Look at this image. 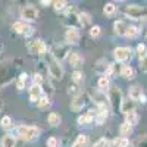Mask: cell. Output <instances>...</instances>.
Listing matches in <instances>:
<instances>
[{"mask_svg":"<svg viewBox=\"0 0 147 147\" xmlns=\"http://www.w3.org/2000/svg\"><path fill=\"white\" fill-rule=\"evenodd\" d=\"M127 30H128V24L127 22H124V21H115V24H113V31H115V34H118V35H125L127 34Z\"/></svg>","mask_w":147,"mask_h":147,"instance_id":"9a60e30c","label":"cell"},{"mask_svg":"<svg viewBox=\"0 0 147 147\" xmlns=\"http://www.w3.org/2000/svg\"><path fill=\"white\" fill-rule=\"evenodd\" d=\"M66 59H68V62L71 63V66H74V68H78V66H81L84 63V57L78 52H71Z\"/></svg>","mask_w":147,"mask_h":147,"instance_id":"8fae6325","label":"cell"},{"mask_svg":"<svg viewBox=\"0 0 147 147\" xmlns=\"http://www.w3.org/2000/svg\"><path fill=\"white\" fill-rule=\"evenodd\" d=\"M18 136L24 141H34L40 137V128L30 127V125H21L18 127Z\"/></svg>","mask_w":147,"mask_h":147,"instance_id":"6da1fadb","label":"cell"},{"mask_svg":"<svg viewBox=\"0 0 147 147\" xmlns=\"http://www.w3.org/2000/svg\"><path fill=\"white\" fill-rule=\"evenodd\" d=\"M52 5H53V9H55L56 12H63V10L68 7V3L63 2V0H56V2H53Z\"/></svg>","mask_w":147,"mask_h":147,"instance_id":"f1b7e54d","label":"cell"},{"mask_svg":"<svg viewBox=\"0 0 147 147\" xmlns=\"http://www.w3.org/2000/svg\"><path fill=\"white\" fill-rule=\"evenodd\" d=\"M41 96H43V88H41V85L32 84L31 88H30V100H31L32 103H35V102L40 100Z\"/></svg>","mask_w":147,"mask_h":147,"instance_id":"7c38bea8","label":"cell"},{"mask_svg":"<svg viewBox=\"0 0 147 147\" xmlns=\"http://www.w3.org/2000/svg\"><path fill=\"white\" fill-rule=\"evenodd\" d=\"M100 32H102V28H100L99 25H93V27L90 28V35L93 37V38H97V37L100 35Z\"/></svg>","mask_w":147,"mask_h":147,"instance_id":"836d02e7","label":"cell"},{"mask_svg":"<svg viewBox=\"0 0 147 147\" xmlns=\"http://www.w3.org/2000/svg\"><path fill=\"white\" fill-rule=\"evenodd\" d=\"M146 56H147V55H146Z\"/></svg>","mask_w":147,"mask_h":147,"instance_id":"7dc6e473","label":"cell"},{"mask_svg":"<svg viewBox=\"0 0 147 147\" xmlns=\"http://www.w3.org/2000/svg\"><path fill=\"white\" fill-rule=\"evenodd\" d=\"M137 53L140 55V57H143V56L147 55V47H146V44L140 43V44L137 46Z\"/></svg>","mask_w":147,"mask_h":147,"instance_id":"8d00e7d4","label":"cell"},{"mask_svg":"<svg viewBox=\"0 0 147 147\" xmlns=\"http://www.w3.org/2000/svg\"><path fill=\"white\" fill-rule=\"evenodd\" d=\"M2 147H16V138L12 134H6L2 138Z\"/></svg>","mask_w":147,"mask_h":147,"instance_id":"ac0fdd59","label":"cell"},{"mask_svg":"<svg viewBox=\"0 0 147 147\" xmlns=\"http://www.w3.org/2000/svg\"><path fill=\"white\" fill-rule=\"evenodd\" d=\"M65 40L68 44H78L80 41V31L75 27H69L65 32Z\"/></svg>","mask_w":147,"mask_h":147,"instance_id":"ba28073f","label":"cell"},{"mask_svg":"<svg viewBox=\"0 0 147 147\" xmlns=\"http://www.w3.org/2000/svg\"><path fill=\"white\" fill-rule=\"evenodd\" d=\"M46 144H47V147H57V140L55 137H50V138L47 140Z\"/></svg>","mask_w":147,"mask_h":147,"instance_id":"7bdbcfd3","label":"cell"},{"mask_svg":"<svg viewBox=\"0 0 147 147\" xmlns=\"http://www.w3.org/2000/svg\"><path fill=\"white\" fill-rule=\"evenodd\" d=\"M134 147H147V134H144V136L138 137L137 141L134 143Z\"/></svg>","mask_w":147,"mask_h":147,"instance_id":"1f68e13d","label":"cell"},{"mask_svg":"<svg viewBox=\"0 0 147 147\" xmlns=\"http://www.w3.org/2000/svg\"><path fill=\"white\" fill-rule=\"evenodd\" d=\"M25 27H27L25 22L18 21V22H15L13 25H12V30H13L15 32H18V34H24V30H25Z\"/></svg>","mask_w":147,"mask_h":147,"instance_id":"4dcf8cb0","label":"cell"},{"mask_svg":"<svg viewBox=\"0 0 147 147\" xmlns=\"http://www.w3.org/2000/svg\"><path fill=\"white\" fill-rule=\"evenodd\" d=\"M121 75L125 80H132V78H136V71H134V68L129 66V65H124L121 68Z\"/></svg>","mask_w":147,"mask_h":147,"instance_id":"2e32d148","label":"cell"},{"mask_svg":"<svg viewBox=\"0 0 147 147\" xmlns=\"http://www.w3.org/2000/svg\"><path fill=\"white\" fill-rule=\"evenodd\" d=\"M0 127H2L3 129H10L12 127H13V124H12V118L5 115L2 119H0Z\"/></svg>","mask_w":147,"mask_h":147,"instance_id":"484cf974","label":"cell"},{"mask_svg":"<svg viewBox=\"0 0 147 147\" xmlns=\"http://www.w3.org/2000/svg\"><path fill=\"white\" fill-rule=\"evenodd\" d=\"M143 90L140 85H132V87H129V91H128V96H129V99L134 100V102H140L141 99V96H143Z\"/></svg>","mask_w":147,"mask_h":147,"instance_id":"5bb4252c","label":"cell"},{"mask_svg":"<svg viewBox=\"0 0 147 147\" xmlns=\"http://www.w3.org/2000/svg\"><path fill=\"white\" fill-rule=\"evenodd\" d=\"M68 94L72 96V97H77L78 94H81V91H80V88L77 87V85H69L68 87Z\"/></svg>","mask_w":147,"mask_h":147,"instance_id":"e575fe53","label":"cell"},{"mask_svg":"<svg viewBox=\"0 0 147 147\" xmlns=\"http://www.w3.org/2000/svg\"><path fill=\"white\" fill-rule=\"evenodd\" d=\"M121 112L124 115H128L131 112H136V102L131 100L129 97L127 100H122V105H121Z\"/></svg>","mask_w":147,"mask_h":147,"instance_id":"4fadbf2b","label":"cell"},{"mask_svg":"<svg viewBox=\"0 0 147 147\" xmlns=\"http://www.w3.org/2000/svg\"><path fill=\"white\" fill-rule=\"evenodd\" d=\"M43 6H50L52 5V2H49V0H41V2H40Z\"/></svg>","mask_w":147,"mask_h":147,"instance_id":"f6af8a7d","label":"cell"},{"mask_svg":"<svg viewBox=\"0 0 147 147\" xmlns=\"http://www.w3.org/2000/svg\"><path fill=\"white\" fill-rule=\"evenodd\" d=\"M77 144H80V146H84V147H87V143H88V138H87V136L85 134H80L78 136V138H77V141H75Z\"/></svg>","mask_w":147,"mask_h":147,"instance_id":"d590c367","label":"cell"},{"mask_svg":"<svg viewBox=\"0 0 147 147\" xmlns=\"http://www.w3.org/2000/svg\"><path fill=\"white\" fill-rule=\"evenodd\" d=\"M78 22L82 27H87V25L91 24V16L87 13V12H81V13H78Z\"/></svg>","mask_w":147,"mask_h":147,"instance_id":"ffe728a7","label":"cell"},{"mask_svg":"<svg viewBox=\"0 0 147 147\" xmlns=\"http://www.w3.org/2000/svg\"><path fill=\"white\" fill-rule=\"evenodd\" d=\"M110 147H129V140L125 137H118L110 143Z\"/></svg>","mask_w":147,"mask_h":147,"instance_id":"d6986e66","label":"cell"},{"mask_svg":"<svg viewBox=\"0 0 147 147\" xmlns=\"http://www.w3.org/2000/svg\"><path fill=\"white\" fill-rule=\"evenodd\" d=\"M47 121H49V124H50L52 127H59L60 125V116L56 113V112H52L50 115H49V118H47Z\"/></svg>","mask_w":147,"mask_h":147,"instance_id":"cb8c5ba5","label":"cell"},{"mask_svg":"<svg viewBox=\"0 0 147 147\" xmlns=\"http://www.w3.org/2000/svg\"><path fill=\"white\" fill-rule=\"evenodd\" d=\"M28 50H30V53H32V55H46V52H47V46L44 44L43 40L37 38V40L30 41V44H28Z\"/></svg>","mask_w":147,"mask_h":147,"instance_id":"8992f818","label":"cell"},{"mask_svg":"<svg viewBox=\"0 0 147 147\" xmlns=\"http://www.w3.org/2000/svg\"><path fill=\"white\" fill-rule=\"evenodd\" d=\"M124 13L131 19H141V18L146 19V16H147L146 9L143 6H138V5H128L124 9Z\"/></svg>","mask_w":147,"mask_h":147,"instance_id":"277c9868","label":"cell"},{"mask_svg":"<svg viewBox=\"0 0 147 147\" xmlns=\"http://www.w3.org/2000/svg\"><path fill=\"white\" fill-rule=\"evenodd\" d=\"M138 113L137 112H131V113H128V115H125V122L127 124H129L131 127H134V125H137L138 124Z\"/></svg>","mask_w":147,"mask_h":147,"instance_id":"44dd1931","label":"cell"},{"mask_svg":"<svg viewBox=\"0 0 147 147\" xmlns=\"http://www.w3.org/2000/svg\"><path fill=\"white\" fill-rule=\"evenodd\" d=\"M21 18L27 22H31V21H35L38 18V12L34 6H24L21 9Z\"/></svg>","mask_w":147,"mask_h":147,"instance_id":"52a82bcc","label":"cell"},{"mask_svg":"<svg viewBox=\"0 0 147 147\" xmlns=\"http://www.w3.org/2000/svg\"><path fill=\"white\" fill-rule=\"evenodd\" d=\"M107 116H109V110H107V107L105 106V105H102V106H97V113H96V124L97 125H103V122L107 119Z\"/></svg>","mask_w":147,"mask_h":147,"instance_id":"30bf717a","label":"cell"},{"mask_svg":"<svg viewBox=\"0 0 147 147\" xmlns=\"http://www.w3.org/2000/svg\"><path fill=\"white\" fill-rule=\"evenodd\" d=\"M72 147H84V146H80V144H77V143H74V144H72Z\"/></svg>","mask_w":147,"mask_h":147,"instance_id":"bcb514c9","label":"cell"},{"mask_svg":"<svg viewBox=\"0 0 147 147\" xmlns=\"http://www.w3.org/2000/svg\"><path fill=\"white\" fill-rule=\"evenodd\" d=\"M94 147H109V141L106 138H100L99 141L94 144Z\"/></svg>","mask_w":147,"mask_h":147,"instance_id":"60d3db41","label":"cell"},{"mask_svg":"<svg viewBox=\"0 0 147 147\" xmlns=\"http://www.w3.org/2000/svg\"><path fill=\"white\" fill-rule=\"evenodd\" d=\"M115 12H116V6H115V3H106V5L103 6V13H105L106 16L113 15Z\"/></svg>","mask_w":147,"mask_h":147,"instance_id":"4316f807","label":"cell"},{"mask_svg":"<svg viewBox=\"0 0 147 147\" xmlns=\"http://www.w3.org/2000/svg\"><path fill=\"white\" fill-rule=\"evenodd\" d=\"M109 103H110V107H112L113 112H118V110H121V105H122V91L119 87H113L109 90Z\"/></svg>","mask_w":147,"mask_h":147,"instance_id":"3957f363","label":"cell"},{"mask_svg":"<svg viewBox=\"0 0 147 147\" xmlns=\"http://www.w3.org/2000/svg\"><path fill=\"white\" fill-rule=\"evenodd\" d=\"M32 81H34V84H35V85H41V84H43V77L40 75V74H34Z\"/></svg>","mask_w":147,"mask_h":147,"instance_id":"f35d334b","label":"cell"},{"mask_svg":"<svg viewBox=\"0 0 147 147\" xmlns=\"http://www.w3.org/2000/svg\"><path fill=\"white\" fill-rule=\"evenodd\" d=\"M37 105H38L40 109H44V107H49L52 105V100H50V97H49V96H41L40 100L37 102Z\"/></svg>","mask_w":147,"mask_h":147,"instance_id":"83f0119b","label":"cell"},{"mask_svg":"<svg viewBox=\"0 0 147 147\" xmlns=\"http://www.w3.org/2000/svg\"><path fill=\"white\" fill-rule=\"evenodd\" d=\"M77 122H78V125H87V124H90V121L87 119V116H85V115H82V116H78Z\"/></svg>","mask_w":147,"mask_h":147,"instance_id":"ab89813d","label":"cell"},{"mask_svg":"<svg viewBox=\"0 0 147 147\" xmlns=\"http://www.w3.org/2000/svg\"><path fill=\"white\" fill-rule=\"evenodd\" d=\"M24 85H25V82H24V81H21V80L16 81V87H18V90H24Z\"/></svg>","mask_w":147,"mask_h":147,"instance_id":"ee69618b","label":"cell"},{"mask_svg":"<svg viewBox=\"0 0 147 147\" xmlns=\"http://www.w3.org/2000/svg\"><path fill=\"white\" fill-rule=\"evenodd\" d=\"M82 80H84V74H82L81 71H74V74H72V81L77 82V84H80Z\"/></svg>","mask_w":147,"mask_h":147,"instance_id":"d6a6232c","label":"cell"},{"mask_svg":"<svg viewBox=\"0 0 147 147\" xmlns=\"http://www.w3.org/2000/svg\"><path fill=\"white\" fill-rule=\"evenodd\" d=\"M47 65H49V72L55 80H62L63 78V68L60 65L57 59H55L53 55L47 56Z\"/></svg>","mask_w":147,"mask_h":147,"instance_id":"7a4b0ae2","label":"cell"},{"mask_svg":"<svg viewBox=\"0 0 147 147\" xmlns=\"http://www.w3.org/2000/svg\"><path fill=\"white\" fill-rule=\"evenodd\" d=\"M132 131H134V127H131L129 124H127V122L121 124V127H119V134H121V137L128 138V136H131Z\"/></svg>","mask_w":147,"mask_h":147,"instance_id":"e0dca14e","label":"cell"},{"mask_svg":"<svg viewBox=\"0 0 147 147\" xmlns=\"http://www.w3.org/2000/svg\"><path fill=\"white\" fill-rule=\"evenodd\" d=\"M85 100H87V97H85L84 93L78 94L77 97H74V100H71V109H72V112H80V110L85 106Z\"/></svg>","mask_w":147,"mask_h":147,"instance_id":"9c48e42d","label":"cell"},{"mask_svg":"<svg viewBox=\"0 0 147 147\" xmlns=\"http://www.w3.org/2000/svg\"><path fill=\"white\" fill-rule=\"evenodd\" d=\"M32 34H34V28H32L31 25H28V24H27L25 30H24V35H25V37H31Z\"/></svg>","mask_w":147,"mask_h":147,"instance_id":"b9f144b4","label":"cell"},{"mask_svg":"<svg viewBox=\"0 0 147 147\" xmlns=\"http://www.w3.org/2000/svg\"><path fill=\"white\" fill-rule=\"evenodd\" d=\"M109 84H110V81H109V78L107 77H105V75H102L100 78H99V82H97V85H99V90L100 91H106V90H109Z\"/></svg>","mask_w":147,"mask_h":147,"instance_id":"603a6c76","label":"cell"},{"mask_svg":"<svg viewBox=\"0 0 147 147\" xmlns=\"http://www.w3.org/2000/svg\"><path fill=\"white\" fill-rule=\"evenodd\" d=\"M107 68H109V63L106 62L105 59H100L99 62H97V66H96V71L102 74V75H106V72H107Z\"/></svg>","mask_w":147,"mask_h":147,"instance_id":"7402d4cb","label":"cell"},{"mask_svg":"<svg viewBox=\"0 0 147 147\" xmlns=\"http://www.w3.org/2000/svg\"><path fill=\"white\" fill-rule=\"evenodd\" d=\"M140 34V30L137 27H134V25H128V30H127V34L125 37H128V38H136V37Z\"/></svg>","mask_w":147,"mask_h":147,"instance_id":"f546056e","label":"cell"},{"mask_svg":"<svg viewBox=\"0 0 147 147\" xmlns=\"http://www.w3.org/2000/svg\"><path fill=\"white\" fill-rule=\"evenodd\" d=\"M94 102L97 103V106H102V105H105V102H106V94L103 93V91H96L94 93Z\"/></svg>","mask_w":147,"mask_h":147,"instance_id":"d4e9b609","label":"cell"},{"mask_svg":"<svg viewBox=\"0 0 147 147\" xmlns=\"http://www.w3.org/2000/svg\"><path fill=\"white\" fill-rule=\"evenodd\" d=\"M113 57L116 62H127L132 57V50L129 47H116L113 50Z\"/></svg>","mask_w":147,"mask_h":147,"instance_id":"5b68a950","label":"cell"},{"mask_svg":"<svg viewBox=\"0 0 147 147\" xmlns=\"http://www.w3.org/2000/svg\"><path fill=\"white\" fill-rule=\"evenodd\" d=\"M140 68H141V71L147 72V56L140 57Z\"/></svg>","mask_w":147,"mask_h":147,"instance_id":"74e56055","label":"cell"}]
</instances>
